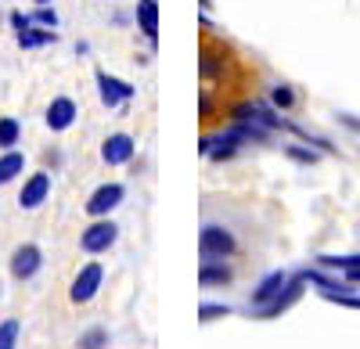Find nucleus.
Listing matches in <instances>:
<instances>
[{"instance_id":"nucleus-1","label":"nucleus","mask_w":360,"mask_h":349,"mask_svg":"<svg viewBox=\"0 0 360 349\" xmlns=\"http://www.w3.org/2000/svg\"><path fill=\"white\" fill-rule=\"evenodd\" d=\"M234 249H238V242H234V235L227 227L205 223L198 230V252H202V259H227V256H234Z\"/></svg>"},{"instance_id":"nucleus-2","label":"nucleus","mask_w":360,"mask_h":349,"mask_svg":"<svg viewBox=\"0 0 360 349\" xmlns=\"http://www.w3.org/2000/svg\"><path fill=\"white\" fill-rule=\"evenodd\" d=\"M115 238H119V227L112 220H98V223H90L79 235V249L90 252V256H101V252H108L115 245Z\"/></svg>"},{"instance_id":"nucleus-3","label":"nucleus","mask_w":360,"mask_h":349,"mask_svg":"<svg viewBox=\"0 0 360 349\" xmlns=\"http://www.w3.org/2000/svg\"><path fill=\"white\" fill-rule=\"evenodd\" d=\"M303 284H307V281H303V274H299V277H288V284L281 288V296H278V299H270L266 306H256L252 313L259 317V321H270V317H281L285 310H292L299 299H303Z\"/></svg>"},{"instance_id":"nucleus-4","label":"nucleus","mask_w":360,"mask_h":349,"mask_svg":"<svg viewBox=\"0 0 360 349\" xmlns=\"http://www.w3.org/2000/svg\"><path fill=\"white\" fill-rule=\"evenodd\" d=\"M101 281H105V270H101V263H86L79 274H76V281H72V288H69V299L76 303V306H83V303H90L98 296V288H101Z\"/></svg>"},{"instance_id":"nucleus-5","label":"nucleus","mask_w":360,"mask_h":349,"mask_svg":"<svg viewBox=\"0 0 360 349\" xmlns=\"http://www.w3.org/2000/svg\"><path fill=\"white\" fill-rule=\"evenodd\" d=\"M44 267V252L40 245H18L11 252V277L15 281H29V277H37Z\"/></svg>"},{"instance_id":"nucleus-6","label":"nucleus","mask_w":360,"mask_h":349,"mask_svg":"<svg viewBox=\"0 0 360 349\" xmlns=\"http://www.w3.org/2000/svg\"><path fill=\"white\" fill-rule=\"evenodd\" d=\"M98 94H101V105L105 108H119L123 101H130L134 98V86L127 83V79H115V76H108L105 69H98Z\"/></svg>"},{"instance_id":"nucleus-7","label":"nucleus","mask_w":360,"mask_h":349,"mask_svg":"<svg viewBox=\"0 0 360 349\" xmlns=\"http://www.w3.org/2000/svg\"><path fill=\"white\" fill-rule=\"evenodd\" d=\"M123 198H127V187H123V184H101L94 195L86 198V213L94 216V220H101V216H108Z\"/></svg>"},{"instance_id":"nucleus-8","label":"nucleus","mask_w":360,"mask_h":349,"mask_svg":"<svg viewBox=\"0 0 360 349\" xmlns=\"http://www.w3.org/2000/svg\"><path fill=\"white\" fill-rule=\"evenodd\" d=\"M47 198H51V173H33V177L22 184L18 206H22V209H40Z\"/></svg>"},{"instance_id":"nucleus-9","label":"nucleus","mask_w":360,"mask_h":349,"mask_svg":"<svg viewBox=\"0 0 360 349\" xmlns=\"http://www.w3.org/2000/svg\"><path fill=\"white\" fill-rule=\"evenodd\" d=\"M134 152H137V140H134L130 133H112V137L101 144V159H105L108 166H127V162L134 159Z\"/></svg>"},{"instance_id":"nucleus-10","label":"nucleus","mask_w":360,"mask_h":349,"mask_svg":"<svg viewBox=\"0 0 360 349\" xmlns=\"http://www.w3.org/2000/svg\"><path fill=\"white\" fill-rule=\"evenodd\" d=\"M76 115H79V108H76V101L72 98H54L51 105H47V126L54 130V133H62V130H69L72 123H76Z\"/></svg>"},{"instance_id":"nucleus-11","label":"nucleus","mask_w":360,"mask_h":349,"mask_svg":"<svg viewBox=\"0 0 360 349\" xmlns=\"http://www.w3.org/2000/svg\"><path fill=\"white\" fill-rule=\"evenodd\" d=\"M288 284V274L285 270H274V274H266L256 288H252V299H249V310H256V306H266L270 299H278L281 296V288Z\"/></svg>"},{"instance_id":"nucleus-12","label":"nucleus","mask_w":360,"mask_h":349,"mask_svg":"<svg viewBox=\"0 0 360 349\" xmlns=\"http://www.w3.org/2000/svg\"><path fill=\"white\" fill-rule=\"evenodd\" d=\"M198 284H202V288L231 284V267L224 263V259H202V267H198Z\"/></svg>"},{"instance_id":"nucleus-13","label":"nucleus","mask_w":360,"mask_h":349,"mask_svg":"<svg viewBox=\"0 0 360 349\" xmlns=\"http://www.w3.org/2000/svg\"><path fill=\"white\" fill-rule=\"evenodd\" d=\"M137 29L148 40H159V0H137Z\"/></svg>"},{"instance_id":"nucleus-14","label":"nucleus","mask_w":360,"mask_h":349,"mask_svg":"<svg viewBox=\"0 0 360 349\" xmlns=\"http://www.w3.org/2000/svg\"><path fill=\"white\" fill-rule=\"evenodd\" d=\"M22 169H25V155H22V152H15V148H11V152L0 155V187L11 184Z\"/></svg>"},{"instance_id":"nucleus-15","label":"nucleus","mask_w":360,"mask_h":349,"mask_svg":"<svg viewBox=\"0 0 360 349\" xmlns=\"http://www.w3.org/2000/svg\"><path fill=\"white\" fill-rule=\"evenodd\" d=\"M54 40H58L54 29H33V25H29V29L18 33V47L22 51H33V47H44V44H54Z\"/></svg>"},{"instance_id":"nucleus-16","label":"nucleus","mask_w":360,"mask_h":349,"mask_svg":"<svg viewBox=\"0 0 360 349\" xmlns=\"http://www.w3.org/2000/svg\"><path fill=\"white\" fill-rule=\"evenodd\" d=\"M198 72H202L205 83H209V79H217V76H224V72H227V54L202 51V65H198Z\"/></svg>"},{"instance_id":"nucleus-17","label":"nucleus","mask_w":360,"mask_h":349,"mask_svg":"<svg viewBox=\"0 0 360 349\" xmlns=\"http://www.w3.org/2000/svg\"><path fill=\"white\" fill-rule=\"evenodd\" d=\"M18 140H22V123L15 119V115H4V119H0V148L11 152Z\"/></svg>"},{"instance_id":"nucleus-18","label":"nucleus","mask_w":360,"mask_h":349,"mask_svg":"<svg viewBox=\"0 0 360 349\" xmlns=\"http://www.w3.org/2000/svg\"><path fill=\"white\" fill-rule=\"evenodd\" d=\"M220 317H231V306L227 303H202L198 306V321L202 324H213V321H220Z\"/></svg>"},{"instance_id":"nucleus-19","label":"nucleus","mask_w":360,"mask_h":349,"mask_svg":"<svg viewBox=\"0 0 360 349\" xmlns=\"http://www.w3.org/2000/svg\"><path fill=\"white\" fill-rule=\"evenodd\" d=\"M108 345V331L105 328H90L79 335V349H105Z\"/></svg>"},{"instance_id":"nucleus-20","label":"nucleus","mask_w":360,"mask_h":349,"mask_svg":"<svg viewBox=\"0 0 360 349\" xmlns=\"http://www.w3.org/2000/svg\"><path fill=\"white\" fill-rule=\"evenodd\" d=\"M270 105H274V108H292L295 105V91L288 83H278L274 91H270Z\"/></svg>"},{"instance_id":"nucleus-21","label":"nucleus","mask_w":360,"mask_h":349,"mask_svg":"<svg viewBox=\"0 0 360 349\" xmlns=\"http://www.w3.org/2000/svg\"><path fill=\"white\" fill-rule=\"evenodd\" d=\"M18 345V321L8 317L4 324H0V349H15Z\"/></svg>"},{"instance_id":"nucleus-22","label":"nucleus","mask_w":360,"mask_h":349,"mask_svg":"<svg viewBox=\"0 0 360 349\" xmlns=\"http://www.w3.org/2000/svg\"><path fill=\"white\" fill-rule=\"evenodd\" d=\"M324 299H332L346 310H360V296H349V292H324Z\"/></svg>"},{"instance_id":"nucleus-23","label":"nucleus","mask_w":360,"mask_h":349,"mask_svg":"<svg viewBox=\"0 0 360 349\" xmlns=\"http://www.w3.org/2000/svg\"><path fill=\"white\" fill-rule=\"evenodd\" d=\"M33 22H37V25H44V29H54V25H58V15L51 11V4H44V8L33 15Z\"/></svg>"},{"instance_id":"nucleus-24","label":"nucleus","mask_w":360,"mask_h":349,"mask_svg":"<svg viewBox=\"0 0 360 349\" xmlns=\"http://www.w3.org/2000/svg\"><path fill=\"white\" fill-rule=\"evenodd\" d=\"M288 155H292L295 162H317V155H314L310 148H295V144H292V148H288Z\"/></svg>"},{"instance_id":"nucleus-25","label":"nucleus","mask_w":360,"mask_h":349,"mask_svg":"<svg viewBox=\"0 0 360 349\" xmlns=\"http://www.w3.org/2000/svg\"><path fill=\"white\" fill-rule=\"evenodd\" d=\"M198 112H202V119H213V101H209V91L198 94Z\"/></svg>"},{"instance_id":"nucleus-26","label":"nucleus","mask_w":360,"mask_h":349,"mask_svg":"<svg viewBox=\"0 0 360 349\" xmlns=\"http://www.w3.org/2000/svg\"><path fill=\"white\" fill-rule=\"evenodd\" d=\"M11 25H15V33H22V29H29V25H33V18H29V15H22V11H11Z\"/></svg>"},{"instance_id":"nucleus-27","label":"nucleus","mask_w":360,"mask_h":349,"mask_svg":"<svg viewBox=\"0 0 360 349\" xmlns=\"http://www.w3.org/2000/svg\"><path fill=\"white\" fill-rule=\"evenodd\" d=\"M37 4H40V8H44V4H51V0H37Z\"/></svg>"}]
</instances>
